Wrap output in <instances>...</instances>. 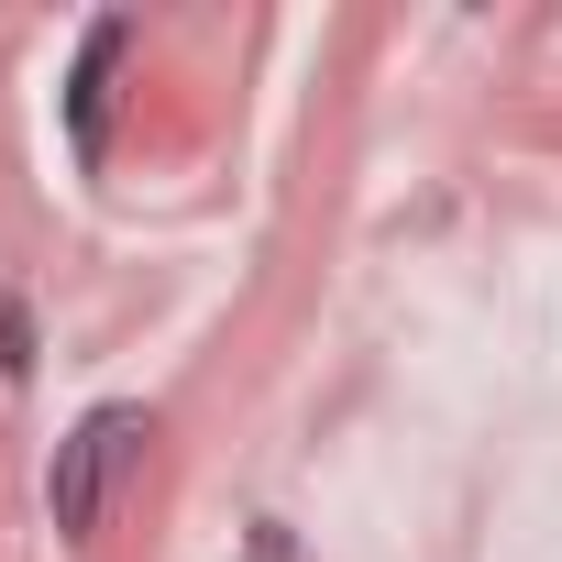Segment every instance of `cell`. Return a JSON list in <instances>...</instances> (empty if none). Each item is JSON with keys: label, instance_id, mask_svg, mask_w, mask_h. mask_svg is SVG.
I'll return each instance as SVG.
<instances>
[{"label": "cell", "instance_id": "1", "mask_svg": "<svg viewBox=\"0 0 562 562\" xmlns=\"http://www.w3.org/2000/svg\"><path fill=\"white\" fill-rule=\"evenodd\" d=\"M144 441H155V419H144L133 397H100V408L56 441V463H45V507H56L67 540H100V518H111L122 474L144 463Z\"/></svg>", "mask_w": 562, "mask_h": 562}, {"label": "cell", "instance_id": "2", "mask_svg": "<svg viewBox=\"0 0 562 562\" xmlns=\"http://www.w3.org/2000/svg\"><path fill=\"white\" fill-rule=\"evenodd\" d=\"M122 56H133V12H100L78 34V67H67V155L78 166H111V89H122Z\"/></svg>", "mask_w": 562, "mask_h": 562}, {"label": "cell", "instance_id": "3", "mask_svg": "<svg viewBox=\"0 0 562 562\" xmlns=\"http://www.w3.org/2000/svg\"><path fill=\"white\" fill-rule=\"evenodd\" d=\"M0 375H34V321H23V299H0Z\"/></svg>", "mask_w": 562, "mask_h": 562}]
</instances>
